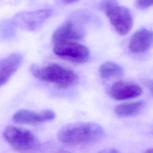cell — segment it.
Masks as SVG:
<instances>
[{"label":"cell","mask_w":153,"mask_h":153,"mask_svg":"<svg viewBox=\"0 0 153 153\" xmlns=\"http://www.w3.org/2000/svg\"><path fill=\"white\" fill-rule=\"evenodd\" d=\"M105 134L103 128L91 122H77L62 127L58 131L59 140L63 143L75 145L96 142Z\"/></svg>","instance_id":"6da1fadb"},{"label":"cell","mask_w":153,"mask_h":153,"mask_svg":"<svg viewBox=\"0 0 153 153\" xmlns=\"http://www.w3.org/2000/svg\"><path fill=\"white\" fill-rule=\"evenodd\" d=\"M30 69L35 78L56 84L60 88L73 87L78 81V76L74 71L57 63H50L44 66L33 65Z\"/></svg>","instance_id":"7a4b0ae2"},{"label":"cell","mask_w":153,"mask_h":153,"mask_svg":"<svg viewBox=\"0 0 153 153\" xmlns=\"http://www.w3.org/2000/svg\"><path fill=\"white\" fill-rule=\"evenodd\" d=\"M53 51L59 57L76 63H84L90 57L88 48L74 41L55 43Z\"/></svg>","instance_id":"5b68a950"},{"label":"cell","mask_w":153,"mask_h":153,"mask_svg":"<svg viewBox=\"0 0 153 153\" xmlns=\"http://www.w3.org/2000/svg\"><path fill=\"white\" fill-rule=\"evenodd\" d=\"M11 21L3 22L0 24V36L3 38H7L13 35L14 27Z\"/></svg>","instance_id":"5bb4252c"},{"label":"cell","mask_w":153,"mask_h":153,"mask_svg":"<svg viewBox=\"0 0 153 153\" xmlns=\"http://www.w3.org/2000/svg\"><path fill=\"white\" fill-rule=\"evenodd\" d=\"M55 117V112L51 109H45L40 112L21 109L13 115V120L19 124H36L53 120Z\"/></svg>","instance_id":"52a82bcc"},{"label":"cell","mask_w":153,"mask_h":153,"mask_svg":"<svg viewBox=\"0 0 153 153\" xmlns=\"http://www.w3.org/2000/svg\"><path fill=\"white\" fill-rule=\"evenodd\" d=\"M66 4H72L78 1V0H62Z\"/></svg>","instance_id":"e0dca14e"},{"label":"cell","mask_w":153,"mask_h":153,"mask_svg":"<svg viewBox=\"0 0 153 153\" xmlns=\"http://www.w3.org/2000/svg\"><path fill=\"white\" fill-rule=\"evenodd\" d=\"M84 36V31L72 21L69 20L57 28L52 39L55 43L72 42L79 40Z\"/></svg>","instance_id":"9c48e42d"},{"label":"cell","mask_w":153,"mask_h":153,"mask_svg":"<svg viewBox=\"0 0 153 153\" xmlns=\"http://www.w3.org/2000/svg\"><path fill=\"white\" fill-rule=\"evenodd\" d=\"M98 153H121V152L114 148H106L100 151Z\"/></svg>","instance_id":"2e32d148"},{"label":"cell","mask_w":153,"mask_h":153,"mask_svg":"<svg viewBox=\"0 0 153 153\" xmlns=\"http://www.w3.org/2000/svg\"><path fill=\"white\" fill-rule=\"evenodd\" d=\"M123 69L119 65L112 62H106L102 63L99 68L100 76L104 79L120 76L123 75Z\"/></svg>","instance_id":"4fadbf2b"},{"label":"cell","mask_w":153,"mask_h":153,"mask_svg":"<svg viewBox=\"0 0 153 153\" xmlns=\"http://www.w3.org/2000/svg\"><path fill=\"white\" fill-rule=\"evenodd\" d=\"M22 60L23 57L19 53H13L0 59V87L17 71Z\"/></svg>","instance_id":"8fae6325"},{"label":"cell","mask_w":153,"mask_h":153,"mask_svg":"<svg viewBox=\"0 0 153 153\" xmlns=\"http://www.w3.org/2000/svg\"><path fill=\"white\" fill-rule=\"evenodd\" d=\"M143 100L123 103L117 105L114 109L116 114L121 117H132L138 114L144 106Z\"/></svg>","instance_id":"7c38bea8"},{"label":"cell","mask_w":153,"mask_h":153,"mask_svg":"<svg viewBox=\"0 0 153 153\" xmlns=\"http://www.w3.org/2000/svg\"><path fill=\"white\" fill-rule=\"evenodd\" d=\"M101 7L119 34L125 35L129 32L133 26V19L127 8L119 5L116 0H103Z\"/></svg>","instance_id":"3957f363"},{"label":"cell","mask_w":153,"mask_h":153,"mask_svg":"<svg viewBox=\"0 0 153 153\" xmlns=\"http://www.w3.org/2000/svg\"><path fill=\"white\" fill-rule=\"evenodd\" d=\"M144 153H153V151H152V148H150V149H147Z\"/></svg>","instance_id":"ac0fdd59"},{"label":"cell","mask_w":153,"mask_h":153,"mask_svg":"<svg viewBox=\"0 0 153 153\" xmlns=\"http://www.w3.org/2000/svg\"><path fill=\"white\" fill-rule=\"evenodd\" d=\"M153 0H136V5L137 7L145 9L151 7L152 5Z\"/></svg>","instance_id":"9a60e30c"},{"label":"cell","mask_w":153,"mask_h":153,"mask_svg":"<svg viewBox=\"0 0 153 153\" xmlns=\"http://www.w3.org/2000/svg\"><path fill=\"white\" fill-rule=\"evenodd\" d=\"M52 14L50 9L25 11L16 14L11 22L15 26L26 30H35L39 27Z\"/></svg>","instance_id":"8992f818"},{"label":"cell","mask_w":153,"mask_h":153,"mask_svg":"<svg viewBox=\"0 0 153 153\" xmlns=\"http://www.w3.org/2000/svg\"><path fill=\"white\" fill-rule=\"evenodd\" d=\"M3 136L12 147L20 151L32 149L38 143L36 137L31 131L13 126H7Z\"/></svg>","instance_id":"277c9868"},{"label":"cell","mask_w":153,"mask_h":153,"mask_svg":"<svg viewBox=\"0 0 153 153\" xmlns=\"http://www.w3.org/2000/svg\"><path fill=\"white\" fill-rule=\"evenodd\" d=\"M152 42V33L146 28H141L132 35L130 43V50L134 54H143L147 52Z\"/></svg>","instance_id":"30bf717a"},{"label":"cell","mask_w":153,"mask_h":153,"mask_svg":"<svg viewBox=\"0 0 153 153\" xmlns=\"http://www.w3.org/2000/svg\"><path fill=\"white\" fill-rule=\"evenodd\" d=\"M142 93L141 87L137 84L123 81L114 83L109 90L111 97L117 100L135 98L139 96Z\"/></svg>","instance_id":"ba28073f"}]
</instances>
